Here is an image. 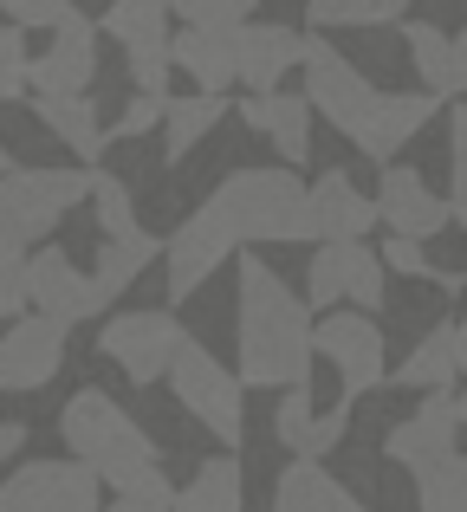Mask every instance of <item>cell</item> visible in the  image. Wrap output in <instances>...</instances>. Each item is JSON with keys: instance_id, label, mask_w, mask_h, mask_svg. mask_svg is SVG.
I'll return each instance as SVG.
<instances>
[{"instance_id": "cell-22", "label": "cell", "mask_w": 467, "mask_h": 512, "mask_svg": "<svg viewBox=\"0 0 467 512\" xmlns=\"http://www.w3.org/2000/svg\"><path fill=\"white\" fill-rule=\"evenodd\" d=\"M273 512H357V493L312 454H292L273 480Z\"/></svg>"}, {"instance_id": "cell-39", "label": "cell", "mask_w": 467, "mask_h": 512, "mask_svg": "<svg viewBox=\"0 0 467 512\" xmlns=\"http://www.w3.org/2000/svg\"><path fill=\"white\" fill-rule=\"evenodd\" d=\"M169 13H182V20H195V26H234V20H247L240 0H169Z\"/></svg>"}, {"instance_id": "cell-25", "label": "cell", "mask_w": 467, "mask_h": 512, "mask_svg": "<svg viewBox=\"0 0 467 512\" xmlns=\"http://www.w3.org/2000/svg\"><path fill=\"white\" fill-rule=\"evenodd\" d=\"M156 260H163V240H156V234H143V227H137V234H117V240H104V253H98V273H91V279H98V292H104V299H124V292L137 286V279L150 273Z\"/></svg>"}, {"instance_id": "cell-40", "label": "cell", "mask_w": 467, "mask_h": 512, "mask_svg": "<svg viewBox=\"0 0 467 512\" xmlns=\"http://www.w3.org/2000/svg\"><path fill=\"white\" fill-rule=\"evenodd\" d=\"M0 13L20 20V26H59L72 13V0H0Z\"/></svg>"}, {"instance_id": "cell-35", "label": "cell", "mask_w": 467, "mask_h": 512, "mask_svg": "<svg viewBox=\"0 0 467 512\" xmlns=\"http://www.w3.org/2000/svg\"><path fill=\"white\" fill-rule=\"evenodd\" d=\"M448 221L467 227V104L448 111Z\"/></svg>"}, {"instance_id": "cell-28", "label": "cell", "mask_w": 467, "mask_h": 512, "mask_svg": "<svg viewBox=\"0 0 467 512\" xmlns=\"http://www.w3.org/2000/svg\"><path fill=\"white\" fill-rule=\"evenodd\" d=\"M104 33L117 46H163L169 39V0H111L104 7Z\"/></svg>"}, {"instance_id": "cell-34", "label": "cell", "mask_w": 467, "mask_h": 512, "mask_svg": "<svg viewBox=\"0 0 467 512\" xmlns=\"http://www.w3.org/2000/svg\"><path fill=\"white\" fill-rule=\"evenodd\" d=\"M312 33H351V26H383V0H305Z\"/></svg>"}, {"instance_id": "cell-18", "label": "cell", "mask_w": 467, "mask_h": 512, "mask_svg": "<svg viewBox=\"0 0 467 512\" xmlns=\"http://www.w3.org/2000/svg\"><path fill=\"white\" fill-rule=\"evenodd\" d=\"M240 117H247V130H260L266 143L279 150V163H292V169H305L312 163V98H292V91H247L240 98Z\"/></svg>"}, {"instance_id": "cell-6", "label": "cell", "mask_w": 467, "mask_h": 512, "mask_svg": "<svg viewBox=\"0 0 467 512\" xmlns=\"http://www.w3.org/2000/svg\"><path fill=\"white\" fill-rule=\"evenodd\" d=\"M240 253V234H234V221H228V208H221L215 195L202 201V208L189 214V221L176 227V234L163 240V286H169V299H195V292L208 286V279L221 273Z\"/></svg>"}, {"instance_id": "cell-45", "label": "cell", "mask_w": 467, "mask_h": 512, "mask_svg": "<svg viewBox=\"0 0 467 512\" xmlns=\"http://www.w3.org/2000/svg\"><path fill=\"white\" fill-rule=\"evenodd\" d=\"M409 13V0H383V20H403Z\"/></svg>"}, {"instance_id": "cell-46", "label": "cell", "mask_w": 467, "mask_h": 512, "mask_svg": "<svg viewBox=\"0 0 467 512\" xmlns=\"http://www.w3.org/2000/svg\"><path fill=\"white\" fill-rule=\"evenodd\" d=\"M0 169H13V150H7V143H0Z\"/></svg>"}, {"instance_id": "cell-9", "label": "cell", "mask_w": 467, "mask_h": 512, "mask_svg": "<svg viewBox=\"0 0 467 512\" xmlns=\"http://www.w3.org/2000/svg\"><path fill=\"white\" fill-rule=\"evenodd\" d=\"M176 344H182L176 312H156V305L150 312H117V318H104V331H98V357H111L137 389L163 383Z\"/></svg>"}, {"instance_id": "cell-3", "label": "cell", "mask_w": 467, "mask_h": 512, "mask_svg": "<svg viewBox=\"0 0 467 512\" xmlns=\"http://www.w3.org/2000/svg\"><path fill=\"white\" fill-rule=\"evenodd\" d=\"M59 435H65V448L104 480V493H111L117 480H130V474H143V467L163 461L156 441L143 435V422L130 409H117V396H104V389H78V396L65 402Z\"/></svg>"}, {"instance_id": "cell-5", "label": "cell", "mask_w": 467, "mask_h": 512, "mask_svg": "<svg viewBox=\"0 0 467 512\" xmlns=\"http://www.w3.org/2000/svg\"><path fill=\"white\" fill-rule=\"evenodd\" d=\"M91 195V163L78 169H0V234H13L20 247L52 240V227Z\"/></svg>"}, {"instance_id": "cell-27", "label": "cell", "mask_w": 467, "mask_h": 512, "mask_svg": "<svg viewBox=\"0 0 467 512\" xmlns=\"http://www.w3.org/2000/svg\"><path fill=\"white\" fill-rule=\"evenodd\" d=\"M240 500H247V480H240L234 454L202 461V474L189 487H176V512H240Z\"/></svg>"}, {"instance_id": "cell-14", "label": "cell", "mask_w": 467, "mask_h": 512, "mask_svg": "<svg viewBox=\"0 0 467 512\" xmlns=\"http://www.w3.org/2000/svg\"><path fill=\"white\" fill-rule=\"evenodd\" d=\"M91 78H98V26L72 7L52 26V46L39 59H26V85L33 91H91Z\"/></svg>"}, {"instance_id": "cell-32", "label": "cell", "mask_w": 467, "mask_h": 512, "mask_svg": "<svg viewBox=\"0 0 467 512\" xmlns=\"http://www.w3.org/2000/svg\"><path fill=\"white\" fill-rule=\"evenodd\" d=\"M117 512H176V487H169V474H163V461L156 467H143V474H130V480H117L111 493H104Z\"/></svg>"}, {"instance_id": "cell-30", "label": "cell", "mask_w": 467, "mask_h": 512, "mask_svg": "<svg viewBox=\"0 0 467 512\" xmlns=\"http://www.w3.org/2000/svg\"><path fill=\"white\" fill-rule=\"evenodd\" d=\"M403 46H409V65H416L422 91H435V98L455 104V91H448V33L429 20H409L403 26Z\"/></svg>"}, {"instance_id": "cell-12", "label": "cell", "mask_w": 467, "mask_h": 512, "mask_svg": "<svg viewBox=\"0 0 467 512\" xmlns=\"http://www.w3.org/2000/svg\"><path fill=\"white\" fill-rule=\"evenodd\" d=\"M26 305L65 318V325H91V318H104L111 299L98 292L91 273H78L65 247H46V240H39V253H26Z\"/></svg>"}, {"instance_id": "cell-37", "label": "cell", "mask_w": 467, "mask_h": 512, "mask_svg": "<svg viewBox=\"0 0 467 512\" xmlns=\"http://www.w3.org/2000/svg\"><path fill=\"white\" fill-rule=\"evenodd\" d=\"M26 312V247L13 234H0V318Z\"/></svg>"}, {"instance_id": "cell-1", "label": "cell", "mask_w": 467, "mask_h": 512, "mask_svg": "<svg viewBox=\"0 0 467 512\" xmlns=\"http://www.w3.org/2000/svg\"><path fill=\"white\" fill-rule=\"evenodd\" d=\"M240 299H234V370L247 389H292L312 383V305L260 260L234 253Z\"/></svg>"}, {"instance_id": "cell-15", "label": "cell", "mask_w": 467, "mask_h": 512, "mask_svg": "<svg viewBox=\"0 0 467 512\" xmlns=\"http://www.w3.org/2000/svg\"><path fill=\"white\" fill-rule=\"evenodd\" d=\"M299 59H305V33H292V26L253 20V13L234 26V85L273 91V85H286V72Z\"/></svg>"}, {"instance_id": "cell-43", "label": "cell", "mask_w": 467, "mask_h": 512, "mask_svg": "<svg viewBox=\"0 0 467 512\" xmlns=\"http://www.w3.org/2000/svg\"><path fill=\"white\" fill-rule=\"evenodd\" d=\"M20 448H26V422H0V461H13Z\"/></svg>"}, {"instance_id": "cell-31", "label": "cell", "mask_w": 467, "mask_h": 512, "mask_svg": "<svg viewBox=\"0 0 467 512\" xmlns=\"http://www.w3.org/2000/svg\"><path fill=\"white\" fill-rule=\"evenodd\" d=\"M91 214H98V227H104V240H117V234H137V201H130V182H117V175H104L98 163H91Z\"/></svg>"}, {"instance_id": "cell-4", "label": "cell", "mask_w": 467, "mask_h": 512, "mask_svg": "<svg viewBox=\"0 0 467 512\" xmlns=\"http://www.w3.org/2000/svg\"><path fill=\"white\" fill-rule=\"evenodd\" d=\"M163 383H169V396H176V409H189L221 448H240V441H247V383H240V370H228L202 338L182 331Z\"/></svg>"}, {"instance_id": "cell-47", "label": "cell", "mask_w": 467, "mask_h": 512, "mask_svg": "<svg viewBox=\"0 0 467 512\" xmlns=\"http://www.w3.org/2000/svg\"><path fill=\"white\" fill-rule=\"evenodd\" d=\"M455 409H461V428H467V396H455Z\"/></svg>"}, {"instance_id": "cell-13", "label": "cell", "mask_w": 467, "mask_h": 512, "mask_svg": "<svg viewBox=\"0 0 467 512\" xmlns=\"http://www.w3.org/2000/svg\"><path fill=\"white\" fill-rule=\"evenodd\" d=\"M442 104L448 98H435V91H377V98H370V111H364V124L351 130V143L383 169L396 150H409V143L422 137V124H429Z\"/></svg>"}, {"instance_id": "cell-33", "label": "cell", "mask_w": 467, "mask_h": 512, "mask_svg": "<svg viewBox=\"0 0 467 512\" xmlns=\"http://www.w3.org/2000/svg\"><path fill=\"white\" fill-rule=\"evenodd\" d=\"M344 435H351V396H344L338 409H312V415L299 422V435L286 441V448H292V454H312V461H325V454L338 448Z\"/></svg>"}, {"instance_id": "cell-36", "label": "cell", "mask_w": 467, "mask_h": 512, "mask_svg": "<svg viewBox=\"0 0 467 512\" xmlns=\"http://www.w3.org/2000/svg\"><path fill=\"white\" fill-rule=\"evenodd\" d=\"M26 91V26L0 20V104H13Z\"/></svg>"}, {"instance_id": "cell-24", "label": "cell", "mask_w": 467, "mask_h": 512, "mask_svg": "<svg viewBox=\"0 0 467 512\" xmlns=\"http://www.w3.org/2000/svg\"><path fill=\"white\" fill-rule=\"evenodd\" d=\"M228 117V98L221 91H202L195 85V98H169L163 104V150H169V163H182L189 150H202V137Z\"/></svg>"}, {"instance_id": "cell-29", "label": "cell", "mask_w": 467, "mask_h": 512, "mask_svg": "<svg viewBox=\"0 0 467 512\" xmlns=\"http://www.w3.org/2000/svg\"><path fill=\"white\" fill-rule=\"evenodd\" d=\"M416 506L422 512H467V454L461 448L416 467Z\"/></svg>"}, {"instance_id": "cell-26", "label": "cell", "mask_w": 467, "mask_h": 512, "mask_svg": "<svg viewBox=\"0 0 467 512\" xmlns=\"http://www.w3.org/2000/svg\"><path fill=\"white\" fill-rule=\"evenodd\" d=\"M461 376V363H455V325H435V331H422V344L409 350L403 363H396V376L390 383H403V389H448Z\"/></svg>"}, {"instance_id": "cell-16", "label": "cell", "mask_w": 467, "mask_h": 512, "mask_svg": "<svg viewBox=\"0 0 467 512\" xmlns=\"http://www.w3.org/2000/svg\"><path fill=\"white\" fill-rule=\"evenodd\" d=\"M461 441V409H455V396L448 389H422V409L416 415H403V422L383 435V454H390L396 467H429L435 454H448Z\"/></svg>"}, {"instance_id": "cell-38", "label": "cell", "mask_w": 467, "mask_h": 512, "mask_svg": "<svg viewBox=\"0 0 467 512\" xmlns=\"http://www.w3.org/2000/svg\"><path fill=\"white\" fill-rule=\"evenodd\" d=\"M163 91H137V98L124 104V111H117V124H111V137H150V130H163Z\"/></svg>"}, {"instance_id": "cell-41", "label": "cell", "mask_w": 467, "mask_h": 512, "mask_svg": "<svg viewBox=\"0 0 467 512\" xmlns=\"http://www.w3.org/2000/svg\"><path fill=\"white\" fill-rule=\"evenodd\" d=\"M357 312H370V305H383V253H370V266L357 273V292H351Z\"/></svg>"}, {"instance_id": "cell-7", "label": "cell", "mask_w": 467, "mask_h": 512, "mask_svg": "<svg viewBox=\"0 0 467 512\" xmlns=\"http://www.w3.org/2000/svg\"><path fill=\"white\" fill-rule=\"evenodd\" d=\"M312 350L338 370L344 396H370V389L390 383V357H383V331L370 312H338L331 305L325 318H312Z\"/></svg>"}, {"instance_id": "cell-23", "label": "cell", "mask_w": 467, "mask_h": 512, "mask_svg": "<svg viewBox=\"0 0 467 512\" xmlns=\"http://www.w3.org/2000/svg\"><path fill=\"white\" fill-rule=\"evenodd\" d=\"M312 266H305V305H351L357 292V273H364V260L377 247H364V240H312Z\"/></svg>"}, {"instance_id": "cell-19", "label": "cell", "mask_w": 467, "mask_h": 512, "mask_svg": "<svg viewBox=\"0 0 467 512\" xmlns=\"http://www.w3.org/2000/svg\"><path fill=\"white\" fill-rule=\"evenodd\" d=\"M305 188H312V240H364L377 227V195H364L344 169H325Z\"/></svg>"}, {"instance_id": "cell-20", "label": "cell", "mask_w": 467, "mask_h": 512, "mask_svg": "<svg viewBox=\"0 0 467 512\" xmlns=\"http://www.w3.org/2000/svg\"><path fill=\"white\" fill-rule=\"evenodd\" d=\"M33 117L78 156V163H98L104 143H111V130H104L98 104H91L85 91H33Z\"/></svg>"}, {"instance_id": "cell-2", "label": "cell", "mask_w": 467, "mask_h": 512, "mask_svg": "<svg viewBox=\"0 0 467 512\" xmlns=\"http://www.w3.org/2000/svg\"><path fill=\"white\" fill-rule=\"evenodd\" d=\"M215 201L228 208L240 247H312V188L299 182L292 163L273 169H228L215 188Z\"/></svg>"}, {"instance_id": "cell-17", "label": "cell", "mask_w": 467, "mask_h": 512, "mask_svg": "<svg viewBox=\"0 0 467 512\" xmlns=\"http://www.w3.org/2000/svg\"><path fill=\"white\" fill-rule=\"evenodd\" d=\"M377 221H390V234H416V240H429V234H442L448 227V201L429 188V175H416V169H403L390 156L377 175Z\"/></svg>"}, {"instance_id": "cell-8", "label": "cell", "mask_w": 467, "mask_h": 512, "mask_svg": "<svg viewBox=\"0 0 467 512\" xmlns=\"http://www.w3.org/2000/svg\"><path fill=\"white\" fill-rule=\"evenodd\" d=\"M104 480L85 461H20L0 480V512H98Z\"/></svg>"}, {"instance_id": "cell-48", "label": "cell", "mask_w": 467, "mask_h": 512, "mask_svg": "<svg viewBox=\"0 0 467 512\" xmlns=\"http://www.w3.org/2000/svg\"><path fill=\"white\" fill-rule=\"evenodd\" d=\"M253 7H260V0H240V13H253Z\"/></svg>"}, {"instance_id": "cell-10", "label": "cell", "mask_w": 467, "mask_h": 512, "mask_svg": "<svg viewBox=\"0 0 467 512\" xmlns=\"http://www.w3.org/2000/svg\"><path fill=\"white\" fill-rule=\"evenodd\" d=\"M299 65H305V98H312V117H325V124H338L344 137H351V130L364 124L377 85H370V78L357 72V65L344 59L325 33H305V59Z\"/></svg>"}, {"instance_id": "cell-42", "label": "cell", "mask_w": 467, "mask_h": 512, "mask_svg": "<svg viewBox=\"0 0 467 512\" xmlns=\"http://www.w3.org/2000/svg\"><path fill=\"white\" fill-rule=\"evenodd\" d=\"M448 91L467 98V26H461V33H448Z\"/></svg>"}, {"instance_id": "cell-21", "label": "cell", "mask_w": 467, "mask_h": 512, "mask_svg": "<svg viewBox=\"0 0 467 512\" xmlns=\"http://www.w3.org/2000/svg\"><path fill=\"white\" fill-rule=\"evenodd\" d=\"M234 26L182 20V33H169V59H176V72H189L202 91H228L234 85Z\"/></svg>"}, {"instance_id": "cell-44", "label": "cell", "mask_w": 467, "mask_h": 512, "mask_svg": "<svg viewBox=\"0 0 467 512\" xmlns=\"http://www.w3.org/2000/svg\"><path fill=\"white\" fill-rule=\"evenodd\" d=\"M455 363H461V376H467V318L455 325Z\"/></svg>"}, {"instance_id": "cell-11", "label": "cell", "mask_w": 467, "mask_h": 512, "mask_svg": "<svg viewBox=\"0 0 467 512\" xmlns=\"http://www.w3.org/2000/svg\"><path fill=\"white\" fill-rule=\"evenodd\" d=\"M65 318L52 312H26L0 331V396H26V389H46L65 370Z\"/></svg>"}]
</instances>
